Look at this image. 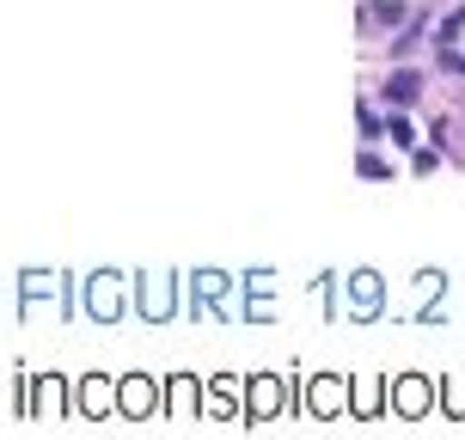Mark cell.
<instances>
[{
    "label": "cell",
    "mask_w": 465,
    "mask_h": 440,
    "mask_svg": "<svg viewBox=\"0 0 465 440\" xmlns=\"http://www.w3.org/2000/svg\"><path fill=\"white\" fill-rule=\"evenodd\" d=\"M417 93H422V80H417L411 68H398L392 80H386V104H398V111H404V104H411Z\"/></svg>",
    "instance_id": "obj_1"
},
{
    "label": "cell",
    "mask_w": 465,
    "mask_h": 440,
    "mask_svg": "<svg viewBox=\"0 0 465 440\" xmlns=\"http://www.w3.org/2000/svg\"><path fill=\"white\" fill-rule=\"evenodd\" d=\"M392 404H398V410H404V416H417L422 404H429V386H417V379H404V386H398V392H392Z\"/></svg>",
    "instance_id": "obj_2"
},
{
    "label": "cell",
    "mask_w": 465,
    "mask_h": 440,
    "mask_svg": "<svg viewBox=\"0 0 465 440\" xmlns=\"http://www.w3.org/2000/svg\"><path fill=\"white\" fill-rule=\"evenodd\" d=\"M361 19H368V24H398V19H404V6H398V0H386V6H368Z\"/></svg>",
    "instance_id": "obj_3"
},
{
    "label": "cell",
    "mask_w": 465,
    "mask_h": 440,
    "mask_svg": "<svg viewBox=\"0 0 465 440\" xmlns=\"http://www.w3.org/2000/svg\"><path fill=\"white\" fill-rule=\"evenodd\" d=\"M355 306H380V281H373L368 269L355 276Z\"/></svg>",
    "instance_id": "obj_4"
},
{
    "label": "cell",
    "mask_w": 465,
    "mask_h": 440,
    "mask_svg": "<svg viewBox=\"0 0 465 440\" xmlns=\"http://www.w3.org/2000/svg\"><path fill=\"white\" fill-rule=\"evenodd\" d=\"M386 135H392L398 147H411V141H417V129H411V122H404V116H392V122H386Z\"/></svg>",
    "instance_id": "obj_5"
},
{
    "label": "cell",
    "mask_w": 465,
    "mask_h": 440,
    "mask_svg": "<svg viewBox=\"0 0 465 440\" xmlns=\"http://www.w3.org/2000/svg\"><path fill=\"white\" fill-rule=\"evenodd\" d=\"M252 404H257V416H270V410H276V386H257Z\"/></svg>",
    "instance_id": "obj_6"
},
{
    "label": "cell",
    "mask_w": 465,
    "mask_h": 440,
    "mask_svg": "<svg viewBox=\"0 0 465 440\" xmlns=\"http://www.w3.org/2000/svg\"><path fill=\"white\" fill-rule=\"evenodd\" d=\"M460 31H465V6H460V13H453V19H447V24H441V49H447V44H453V37H460Z\"/></svg>",
    "instance_id": "obj_7"
},
{
    "label": "cell",
    "mask_w": 465,
    "mask_h": 440,
    "mask_svg": "<svg viewBox=\"0 0 465 440\" xmlns=\"http://www.w3.org/2000/svg\"><path fill=\"white\" fill-rule=\"evenodd\" d=\"M361 178H368V184H380V178H386V165L373 160V153H361Z\"/></svg>",
    "instance_id": "obj_8"
}]
</instances>
